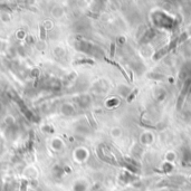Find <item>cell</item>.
Instances as JSON below:
<instances>
[{
    "mask_svg": "<svg viewBox=\"0 0 191 191\" xmlns=\"http://www.w3.org/2000/svg\"><path fill=\"white\" fill-rule=\"evenodd\" d=\"M39 29H40V39L41 40H45V38H46V30H45V28H44L43 25H40L39 26Z\"/></svg>",
    "mask_w": 191,
    "mask_h": 191,
    "instance_id": "1",
    "label": "cell"
}]
</instances>
